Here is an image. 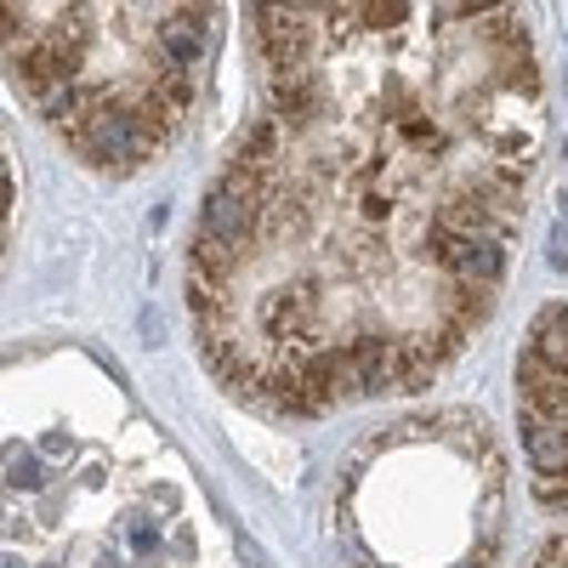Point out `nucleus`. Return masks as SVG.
<instances>
[{"label": "nucleus", "instance_id": "1", "mask_svg": "<svg viewBox=\"0 0 568 568\" xmlns=\"http://www.w3.org/2000/svg\"><path fill=\"white\" fill-rule=\"evenodd\" d=\"M205 18L211 12H200V7H176V12H165L154 23V40H160V52H165L171 69L194 74L205 63Z\"/></svg>", "mask_w": 568, "mask_h": 568}, {"label": "nucleus", "instance_id": "2", "mask_svg": "<svg viewBox=\"0 0 568 568\" xmlns=\"http://www.w3.org/2000/svg\"><path fill=\"white\" fill-rule=\"evenodd\" d=\"M398 136H409L415 149H426V154L444 149V131H438L433 120H420V114H398Z\"/></svg>", "mask_w": 568, "mask_h": 568}, {"label": "nucleus", "instance_id": "3", "mask_svg": "<svg viewBox=\"0 0 568 568\" xmlns=\"http://www.w3.org/2000/svg\"><path fill=\"white\" fill-rule=\"evenodd\" d=\"M7 478H12L18 489H40V460L23 455V449H12V455H7Z\"/></svg>", "mask_w": 568, "mask_h": 568}]
</instances>
